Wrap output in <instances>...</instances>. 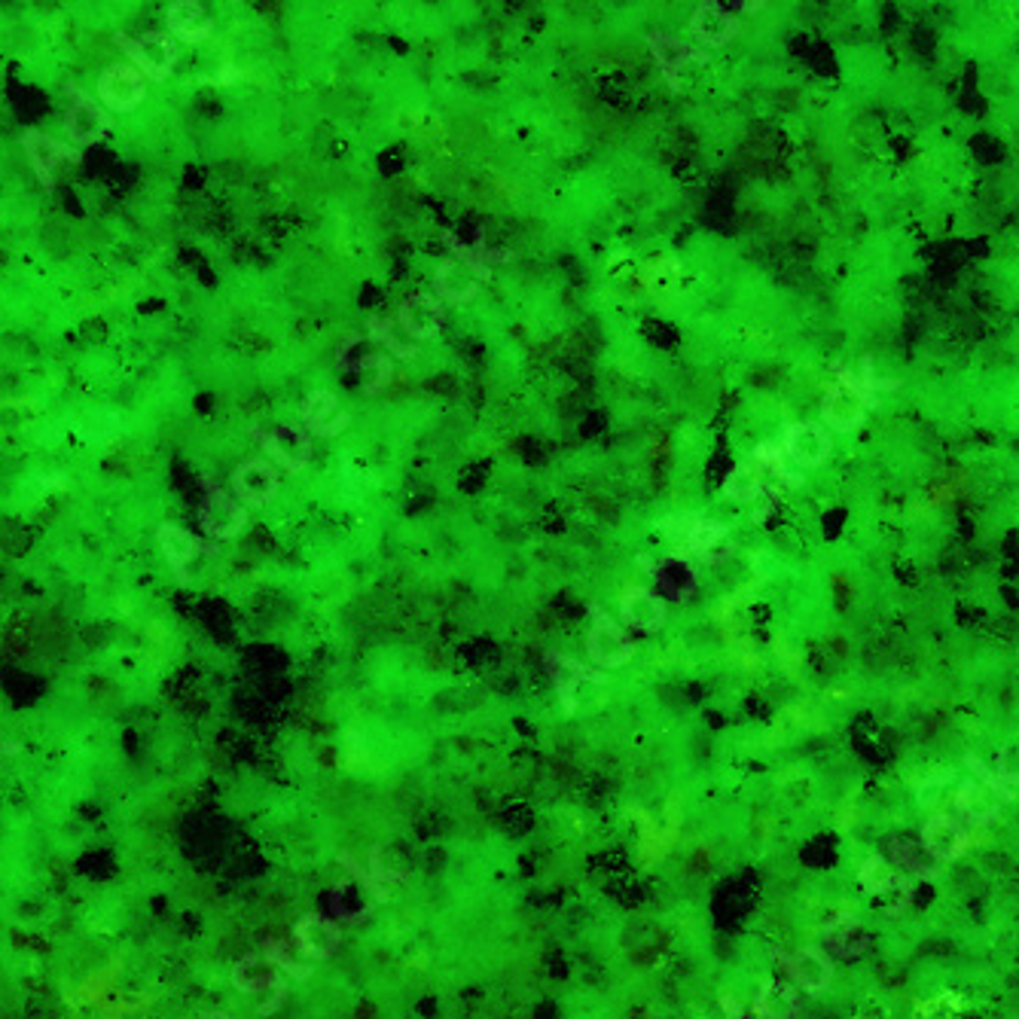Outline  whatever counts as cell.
<instances>
[{
  "instance_id": "ffe728a7",
  "label": "cell",
  "mask_w": 1019,
  "mask_h": 1019,
  "mask_svg": "<svg viewBox=\"0 0 1019 1019\" xmlns=\"http://www.w3.org/2000/svg\"><path fill=\"white\" fill-rule=\"evenodd\" d=\"M333 910L345 922H361L373 912V895L367 891V885L342 883L333 895Z\"/></svg>"
},
{
  "instance_id": "8992f818",
  "label": "cell",
  "mask_w": 1019,
  "mask_h": 1019,
  "mask_svg": "<svg viewBox=\"0 0 1019 1019\" xmlns=\"http://www.w3.org/2000/svg\"><path fill=\"white\" fill-rule=\"evenodd\" d=\"M623 620L639 632H656L666 623V605L651 589H632L623 598Z\"/></svg>"
},
{
  "instance_id": "30bf717a",
  "label": "cell",
  "mask_w": 1019,
  "mask_h": 1019,
  "mask_svg": "<svg viewBox=\"0 0 1019 1019\" xmlns=\"http://www.w3.org/2000/svg\"><path fill=\"white\" fill-rule=\"evenodd\" d=\"M232 983L242 989V993H266L273 989L275 995H281V977H278V967L273 959H259V955H247L245 962H239L232 971Z\"/></svg>"
},
{
  "instance_id": "ac0fdd59",
  "label": "cell",
  "mask_w": 1019,
  "mask_h": 1019,
  "mask_svg": "<svg viewBox=\"0 0 1019 1019\" xmlns=\"http://www.w3.org/2000/svg\"><path fill=\"white\" fill-rule=\"evenodd\" d=\"M400 318H403V326H407L412 336H434L440 324H443V309H440V302L434 297H412L403 302V309H400Z\"/></svg>"
},
{
  "instance_id": "f546056e",
  "label": "cell",
  "mask_w": 1019,
  "mask_h": 1019,
  "mask_svg": "<svg viewBox=\"0 0 1019 1019\" xmlns=\"http://www.w3.org/2000/svg\"><path fill=\"white\" fill-rule=\"evenodd\" d=\"M763 476L754 464H739L730 479H727V495L735 501H751L754 495H761Z\"/></svg>"
},
{
  "instance_id": "6da1fadb",
  "label": "cell",
  "mask_w": 1019,
  "mask_h": 1019,
  "mask_svg": "<svg viewBox=\"0 0 1019 1019\" xmlns=\"http://www.w3.org/2000/svg\"><path fill=\"white\" fill-rule=\"evenodd\" d=\"M586 651H589V660L598 663V666L617 668L625 666V663L632 660V641H629V635H625L623 629H617L611 620H601V617H598V623L592 625V632H589V639H586Z\"/></svg>"
},
{
  "instance_id": "4fadbf2b",
  "label": "cell",
  "mask_w": 1019,
  "mask_h": 1019,
  "mask_svg": "<svg viewBox=\"0 0 1019 1019\" xmlns=\"http://www.w3.org/2000/svg\"><path fill=\"white\" fill-rule=\"evenodd\" d=\"M202 525L214 538H232L235 531L245 525V510L239 503H232L226 495H211L202 507Z\"/></svg>"
},
{
  "instance_id": "836d02e7",
  "label": "cell",
  "mask_w": 1019,
  "mask_h": 1019,
  "mask_svg": "<svg viewBox=\"0 0 1019 1019\" xmlns=\"http://www.w3.org/2000/svg\"><path fill=\"white\" fill-rule=\"evenodd\" d=\"M739 1019H742V1017H739Z\"/></svg>"
},
{
  "instance_id": "4316f807",
  "label": "cell",
  "mask_w": 1019,
  "mask_h": 1019,
  "mask_svg": "<svg viewBox=\"0 0 1019 1019\" xmlns=\"http://www.w3.org/2000/svg\"><path fill=\"white\" fill-rule=\"evenodd\" d=\"M137 55H141V62H144L156 77H163L165 70L171 68V62H175V43L168 41L165 34H149V37H144L141 46H137Z\"/></svg>"
},
{
  "instance_id": "4dcf8cb0",
  "label": "cell",
  "mask_w": 1019,
  "mask_h": 1019,
  "mask_svg": "<svg viewBox=\"0 0 1019 1019\" xmlns=\"http://www.w3.org/2000/svg\"><path fill=\"white\" fill-rule=\"evenodd\" d=\"M159 544H163L165 556L171 558L175 565H184V562H190V558L196 556V550H199V544L192 541L187 531L168 529V525H165V529H159Z\"/></svg>"
},
{
  "instance_id": "83f0119b",
  "label": "cell",
  "mask_w": 1019,
  "mask_h": 1019,
  "mask_svg": "<svg viewBox=\"0 0 1019 1019\" xmlns=\"http://www.w3.org/2000/svg\"><path fill=\"white\" fill-rule=\"evenodd\" d=\"M651 46H653V55L660 58V65H663L668 74L687 68V62L699 58V53H694L687 43L675 41V37H666V34H656V37L651 41Z\"/></svg>"
},
{
  "instance_id": "484cf974",
  "label": "cell",
  "mask_w": 1019,
  "mask_h": 1019,
  "mask_svg": "<svg viewBox=\"0 0 1019 1019\" xmlns=\"http://www.w3.org/2000/svg\"><path fill=\"white\" fill-rule=\"evenodd\" d=\"M955 802H959L962 816L977 821V824L989 821V818H995V812H998V800H995L993 790L979 788V785H965V788L959 790Z\"/></svg>"
},
{
  "instance_id": "3957f363",
  "label": "cell",
  "mask_w": 1019,
  "mask_h": 1019,
  "mask_svg": "<svg viewBox=\"0 0 1019 1019\" xmlns=\"http://www.w3.org/2000/svg\"><path fill=\"white\" fill-rule=\"evenodd\" d=\"M297 946L309 959H330L340 950V924L324 916H306L297 924Z\"/></svg>"
},
{
  "instance_id": "ba28073f",
  "label": "cell",
  "mask_w": 1019,
  "mask_h": 1019,
  "mask_svg": "<svg viewBox=\"0 0 1019 1019\" xmlns=\"http://www.w3.org/2000/svg\"><path fill=\"white\" fill-rule=\"evenodd\" d=\"M802 998L797 993V986L782 983V979H769L763 983L761 995L754 1001V1010L761 1019H797L800 1014Z\"/></svg>"
},
{
  "instance_id": "f1b7e54d",
  "label": "cell",
  "mask_w": 1019,
  "mask_h": 1019,
  "mask_svg": "<svg viewBox=\"0 0 1019 1019\" xmlns=\"http://www.w3.org/2000/svg\"><path fill=\"white\" fill-rule=\"evenodd\" d=\"M168 19H171V27H175L177 34H184V37H202L211 27L199 3H175L168 10Z\"/></svg>"
},
{
  "instance_id": "2e32d148",
  "label": "cell",
  "mask_w": 1019,
  "mask_h": 1019,
  "mask_svg": "<svg viewBox=\"0 0 1019 1019\" xmlns=\"http://www.w3.org/2000/svg\"><path fill=\"white\" fill-rule=\"evenodd\" d=\"M266 448L273 452V458L285 464L287 470H302L309 464V436L302 434L299 428H281L275 434L266 436Z\"/></svg>"
},
{
  "instance_id": "d6a6232c",
  "label": "cell",
  "mask_w": 1019,
  "mask_h": 1019,
  "mask_svg": "<svg viewBox=\"0 0 1019 1019\" xmlns=\"http://www.w3.org/2000/svg\"><path fill=\"white\" fill-rule=\"evenodd\" d=\"M204 1019H232V1017H226V1014H208Z\"/></svg>"
},
{
  "instance_id": "9a60e30c",
  "label": "cell",
  "mask_w": 1019,
  "mask_h": 1019,
  "mask_svg": "<svg viewBox=\"0 0 1019 1019\" xmlns=\"http://www.w3.org/2000/svg\"><path fill=\"white\" fill-rule=\"evenodd\" d=\"M306 424L312 428L314 434L333 436L340 434L342 428L348 424V416L342 412L336 397L326 395V391H318V395L306 400Z\"/></svg>"
},
{
  "instance_id": "1f68e13d",
  "label": "cell",
  "mask_w": 1019,
  "mask_h": 1019,
  "mask_svg": "<svg viewBox=\"0 0 1019 1019\" xmlns=\"http://www.w3.org/2000/svg\"><path fill=\"white\" fill-rule=\"evenodd\" d=\"M27 147H31V156H34V163L41 165V168L43 165L49 168L58 156H65V153H68V149L55 147L53 141H43V137H31V141H27Z\"/></svg>"
},
{
  "instance_id": "5bb4252c",
  "label": "cell",
  "mask_w": 1019,
  "mask_h": 1019,
  "mask_svg": "<svg viewBox=\"0 0 1019 1019\" xmlns=\"http://www.w3.org/2000/svg\"><path fill=\"white\" fill-rule=\"evenodd\" d=\"M690 550L708 565H718L733 556V541L718 522H696L690 529Z\"/></svg>"
},
{
  "instance_id": "52a82bcc",
  "label": "cell",
  "mask_w": 1019,
  "mask_h": 1019,
  "mask_svg": "<svg viewBox=\"0 0 1019 1019\" xmlns=\"http://www.w3.org/2000/svg\"><path fill=\"white\" fill-rule=\"evenodd\" d=\"M924 852L934 857V861H950L965 852L967 833L965 828L955 821V818H934L922 833Z\"/></svg>"
},
{
  "instance_id": "7402d4cb",
  "label": "cell",
  "mask_w": 1019,
  "mask_h": 1019,
  "mask_svg": "<svg viewBox=\"0 0 1019 1019\" xmlns=\"http://www.w3.org/2000/svg\"><path fill=\"white\" fill-rule=\"evenodd\" d=\"M656 580L660 586L672 592V596H690L696 586V568L687 562V558L672 556L666 562H660V568H656Z\"/></svg>"
},
{
  "instance_id": "8fae6325",
  "label": "cell",
  "mask_w": 1019,
  "mask_h": 1019,
  "mask_svg": "<svg viewBox=\"0 0 1019 1019\" xmlns=\"http://www.w3.org/2000/svg\"><path fill=\"white\" fill-rule=\"evenodd\" d=\"M824 419H828L833 431H852L864 419V400H861L855 388L837 385L824 397Z\"/></svg>"
},
{
  "instance_id": "277c9868",
  "label": "cell",
  "mask_w": 1019,
  "mask_h": 1019,
  "mask_svg": "<svg viewBox=\"0 0 1019 1019\" xmlns=\"http://www.w3.org/2000/svg\"><path fill=\"white\" fill-rule=\"evenodd\" d=\"M830 448L833 443L821 424H794L788 431V455L802 467H818L828 462Z\"/></svg>"
},
{
  "instance_id": "cb8c5ba5",
  "label": "cell",
  "mask_w": 1019,
  "mask_h": 1019,
  "mask_svg": "<svg viewBox=\"0 0 1019 1019\" xmlns=\"http://www.w3.org/2000/svg\"><path fill=\"white\" fill-rule=\"evenodd\" d=\"M436 287H440L443 297L462 302V299H470L476 293V278L464 263H443L436 269Z\"/></svg>"
},
{
  "instance_id": "9c48e42d",
  "label": "cell",
  "mask_w": 1019,
  "mask_h": 1019,
  "mask_svg": "<svg viewBox=\"0 0 1019 1019\" xmlns=\"http://www.w3.org/2000/svg\"><path fill=\"white\" fill-rule=\"evenodd\" d=\"M824 946H828L824 952L837 955V959H857L871 946V934L855 919H837L824 928Z\"/></svg>"
},
{
  "instance_id": "d6986e66",
  "label": "cell",
  "mask_w": 1019,
  "mask_h": 1019,
  "mask_svg": "<svg viewBox=\"0 0 1019 1019\" xmlns=\"http://www.w3.org/2000/svg\"><path fill=\"white\" fill-rule=\"evenodd\" d=\"M861 885L871 891V895H910V885L904 883L883 857H867L864 867H861Z\"/></svg>"
},
{
  "instance_id": "d4e9b609",
  "label": "cell",
  "mask_w": 1019,
  "mask_h": 1019,
  "mask_svg": "<svg viewBox=\"0 0 1019 1019\" xmlns=\"http://www.w3.org/2000/svg\"><path fill=\"white\" fill-rule=\"evenodd\" d=\"M108 132V117L92 104H80V108L70 110L68 117V135L77 144H92L98 137Z\"/></svg>"
},
{
  "instance_id": "5b68a950",
  "label": "cell",
  "mask_w": 1019,
  "mask_h": 1019,
  "mask_svg": "<svg viewBox=\"0 0 1019 1019\" xmlns=\"http://www.w3.org/2000/svg\"><path fill=\"white\" fill-rule=\"evenodd\" d=\"M788 967L790 974H794V979H797L809 995L824 993L830 986V977H833V965H830L828 952L818 950V946H806V950L797 952L788 962Z\"/></svg>"
},
{
  "instance_id": "7c38bea8",
  "label": "cell",
  "mask_w": 1019,
  "mask_h": 1019,
  "mask_svg": "<svg viewBox=\"0 0 1019 1019\" xmlns=\"http://www.w3.org/2000/svg\"><path fill=\"white\" fill-rule=\"evenodd\" d=\"M101 98L108 101L110 108H135L141 96H144V82L137 77V70L132 68H110L101 77Z\"/></svg>"
},
{
  "instance_id": "7a4b0ae2",
  "label": "cell",
  "mask_w": 1019,
  "mask_h": 1019,
  "mask_svg": "<svg viewBox=\"0 0 1019 1019\" xmlns=\"http://www.w3.org/2000/svg\"><path fill=\"white\" fill-rule=\"evenodd\" d=\"M232 483H235L239 498L245 503H251V507L273 501L275 491H278V474H275V467L269 462L242 464V467L235 470V476H232Z\"/></svg>"
},
{
  "instance_id": "44dd1931",
  "label": "cell",
  "mask_w": 1019,
  "mask_h": 1019,
  "mask_svg": "<svg viewBox=\"0 0 1019 1019\" xmlns=\"http://www.w3.org/2000/svg\"><path fill=\"white\" fill-rule=\"evenodd\" d=\"M546 666H550V675H553V680H556L558 694L568 699V706H572L574 690H577L584 680H601L596 672H589V668H584L580 663H574V660H568V656H556V653L546 660Z\"/></svg>"
},
{
  "instance_id": "e0dca14e",
  "label": "cell",
  "mask_w": 1019,
  "mask_h": 1019,
  "mask_svg": "<svg viewBox=\"0 0 1019 1019\" xmlns=\"http://www.w3.org/2000/svg\"><path fill=\"white\" fill-rule=\"evenodd\" d=\"M694 34L708 46H721L735 34V19L718 3H702L694 15Z\"/></svg>"
},
{
  "instance_id": "603a6c76",
  "label": "cell",
  "mask_w": 1019,
  "mask_h": 1019,
  "mask_svg": "<svg viewBox=\"0 0 1019 1019\" xmlns=\"http://www.w3.org/2000/svg\"><path fill=\"white\" fill-rule=\"evenodd\" d=\"M891 857H895L897 871L910 873L916 879H934L938 876V861L928 855L924 849L912 843H891Z\"/></svg>"
}]
</instances>
